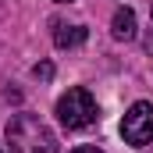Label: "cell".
<instances>
[{"label": "cell", "mask_w": 153, "mask_h": 153, "mask_svg": "<svg viewBox=\"0 0 153 153\" xmlns=\"http://www.w3.org/2000/svg\"><path fill=\"white\" fill-rule=\"evenodd\" d=\"M111 32H114V39H132L135 36V14H132V7H121V11L114 14Z\"/></svg>", "instance_id": "5b68a950"}, {"label": "cell", "mask_w": 153, "mask_h": 153, "mask_svg": "<svg viewBox=\"0 0 153 153\" xmlns=\"http://www.w3.org/2000/svg\"><path fill=\"white\" fill-rule=\"evenodd\" d=\"M7 143L11 153H61L57 135L50 132V125L36 114H14L7 125Z\"/></svg>", "instance_id": "6da1fadb"}, {"label": "cell", "mask_w": 153, "mask_h": 153, "mask_svg": "<svg viewBox=\"0 0 153 153\" xmlns=\"http://www.w3.org/2000/svg\"><path fill=\"white\" fill-rule=\"evenodd\" d=\"M121 135L128 146H150L153 143V103H146V100L132 103V111L121 121Z\"/></svg>", "instance_id": "3957f363"}, {"label": "cell", "mask_w": 153, "mask_h": 153, "mask_svg": "<svg viewBox=\"0 0 153 153\" xmlns=\"http://www.w3.org/2000/svg\"><path fill=\"white\" fill-rule=\"evenodd\" d=\"M96 100L89 96V89H68L61 100H57V117H61V125L68 128V132H75V128H89L93 121H96Z\"/></svg>", "instance_id": "7a4b0ae2"}, {"label": "cell", "mask_w": 153, "mask_h": 153, "mask_svg": "<svg viewBox=\"0 0 153 153\" xmlns=\"http://www.w3.org/2000/svg\"><path fill=\"white\" fill-rule=\"evenodd\" d=\"M57 4H71V0H57Z\"/></svg>", "instance_id": "9c48e42d"}, {"label": "cell", "mask_w": 153, "mask_h": 153, "mask_svg": "<svg viewBox=\"0 0 153 153\" xmlns=\"http://www.w3.org/2000/svg\"><path fill=\"white\" fill-rule=\"evenodd\" d=\"M143 46H146V53H153V29L146 32V39H143Z\"/></svg>", "instance_id": "52a82bcc"}, {"label": "cell", "mask_w": 153, "mask_h": 153, "mask_svg": "<svg viewBox=\"0 0 153 153\" xmlns=\"http://www.w3.org/2000/svg\"><path fill=\"white\" fill-rule=\"evenodd\" d=\"M85 29L82 25H64V22H53V43L61 46V50H71V46H82L85 43Z\"/></svg>", "instance_id": "277c9868"}, {"label": "cell", "mask_w": 153, "mask_h": 153, "mask_svg": "<svg viewBox=\"0 0 153 153\" xmlns=\"http://www.w3.org/2000/svg\"><path fill=\"white\" fill-rule=\"evenodd\" d=\"M71 153H103V150H93V146H78V150H71Z\"/></svg>", "instance_id": "ba28073f"}, {"label": "cell", "mask_w": 153, "mask_h": 153, "mask_svg": "<svg viewBox=\"0 0 153 153\" xmlns=\"http://www.w3.org/2000/svg\"><path fill=\"white\" fill-rule=\"evenodd\" d=\"M32 75L43 78V82H50V78H53V64H50V61H43V64H36V68H32Z\"/></svg>", "instance_id": "8992f818"}]
</instances>
